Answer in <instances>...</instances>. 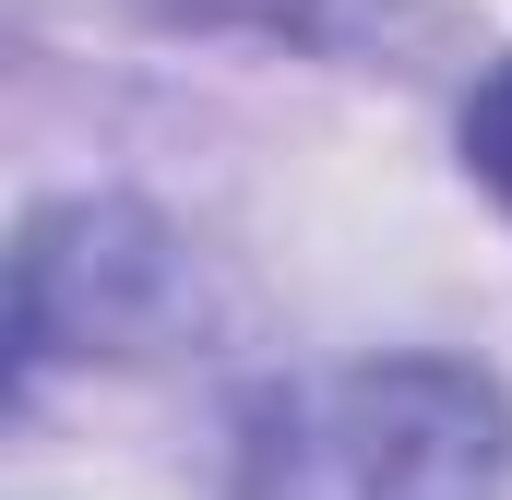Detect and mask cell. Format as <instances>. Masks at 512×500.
I'll list each match as a JSON object with an SVG mask.
<instances>
[{
    "instance_id": "cell-1",
    "label": "cell",
    "mask_w": 512,
    "mask_h": 500,
    "mask_svg": "<svg viewBox=\"0 0 512 500\" xmlns=\"http://www.w3.org/2000/svg\"><path fill=\"white\" fill-rule=\"evenodd\" d=\"M501 393L453 358L334 370L251 441V500H501Z\"/></svg>"
},
{
    "instance_id": "cell-2",
    "label": "cell",
    "mask_w": 512,
    "mask_h": 500,
    "mask_svg": "<svg viewBox=\"0 0 512 500\" xmlns=\"http://www.w3.org/2000/svg\"><path fill=\"white\" fill-rule=\"evenodd\" d=\"M465 155H477V179L512 203V60L477 84V108H465Z\"/></svg>"
},
{
    "instance_id": "cell-3",
    "label": "cell",
    "mask_w": 512,
    "mask_h": 500,
    "mask_svg": "<svg viewBox=\"0 0 512 500\" xmlns=\"http://www.w3.org/2000/svg\"><path fill=\"white\" fill-rule=\"evenodd\" d=\"M143 12H167V24H262V36H310L322 24V0H143Z\"/></svg>"
}]
</instances>
